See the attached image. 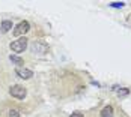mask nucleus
Masks as SVG:
<instances>
[{"label":"nucleus","instance_id":"obj_1","mask_svg":"<svg viewBox=\"0 0 131 117\" xmlns=\"http://www.w3.org/2000/svg\"><path fill=\"white\" fill-rule=\"evenodd\" d=\"M9 48H11L14 53H23L27 48V39L23 36V38H18L17 41H12V42L9 44Z\"/></svg>","mask_w":131,"mask_h":117},{"label":"nucleus","instance_id":"obj_2","mask_svg":"<svg viewBox=\"0 0 131 117\" xmlns=\"http://www.w3.org/2000/svg\"><path fill=\"white\" fill-rule=\"evenodd\" d=\"M9 95H11L12 98H17V99H24L26 95H27V90L23 86L15 84V86H12V87L9 89Z\"/></svg>","mask_w":131,"mask_h":117},{"label":"nucleus","instance_id":"obj_3","mask_svg":"<svg viewBox=\"0 0 131 117\" xmlns=\"http://www.w3.org/2000/svg\"><path fill=\"white\" fill-rule=\"evenodd\" d=\"M29 30H30V24L27 21H21V23H18L15 26L12 33H14V36H17V38H23V35H26Z\"/></svg>","mask_w":131,"mask_h":117},{"label":"nucleus","instance_id":"obj_4","mask_svg":"<svg viewBox=\"0 0 131 117\" xmlns=\"http://www.w3.org/2000/svg\"><path fill=\"white\" fill-rule=\"evenodd\" d=\"M30 48H32V51L35 54H45V53H48V45L44 41H35Z\"/></svg>","mask_w":131,"mask_h":117},{"label":"nucleus","instance_id":"obj_5","mask_svg":"<svg viewBox=\"0 0 131 117\" xmlns=\"http://www.w3.org/2000/svg\"><path fill=\"white\" fill-rule=\"evenodd\" d=\"M15 74L20 78H23V80H29V78L33 77V72H32L30 69L23 68V66H17V68H15Z\"/></svg>","mask_w":131,"mask_h":117},{"label":"nucleus","instance_id":"obj_6","mask_svg":"<svg viewBox=\"0 0 131 117\" xmlns=\"http://www.w3.org/2000/svg\"><path fill=\"white\" fill-rule=\"evenodd\" d=\"M113 114H115L113 107H112V105H107V107L103 108V111H101V114H100V116H101V117H113Z\"/></svg>","mask_w":131,"mask_h":117},{"label":"nucleus","instance_id":"obj_7","mask_svg":"<svg viewBox=\"0 0 131 117\" xmlns=\"http://www.w3.org/2000/svg\"><path fill=\"white\" fill-rule=\"evenodd\" d=\"M11 29H12V21H9V20H5V21H2V26H0L2 33H8Z\"/></svg>","mask_w":131,"mask_h":117},{"label":"nucleus","instance_id":"obj_8","mask_svg":"<svg viewBox=\"0 0 131 117\" xmlns=\"http://www.w3.org/2000/svg\"><path fill=\"white\" fill-rule=\"evenodd\" d=\"M9 60H11L12 63H15V65H18V66H21L23 63H24V60H23L21 57H18V56H12V54L9 56Z\"/></svg>","mask_w":131,"mask_h":117},{"label":"nucleus","instance_id":"obj_9","mask_svg":"<svg viewBox=\"0 0 131 117\" xmlns=\"http://www.w3.org/2000/svg\"><path fill=\"white\" fill-rule=\"evenodd\" d=\"M113 90H116V92H118V95H119V96H127V95L130 93V90H128V89H119V87H115Z\"/></svg>","mask_w":131,"mask_h":117},{"label":"nucleus","instance_id":"obj_10","mask_svg":"<svg viewBox=\"0 0 131 117\" xmlns=\"http://www.w3.org/2000/svg\"><path fill=\"white\" fill-rule=\"evenodd\" d=\"M108 6H110V8H116V9H118V8H124V6H125V3H124V2H112V3H108Z\"/></svg>","mask_w":131,"mask_h":117},{"label":"nucleus","instance_id":"obj_11","mask_svg":"<svg viewBox=\"0 0 131 117\" xmlns=\"http://www.w3.org/2000/svg\"><path fill=\"white\" fill-rule=\"evenodd\" d=\"M9 116H11V117H18V116H20V113H18V110H9Z\"/></svg>","mask_w":131,"mask_h":117},{"label":"nucleus","instance_id":"obj_12","mask_svg":"<svg viewBox=\"0 0 131 117\" xmlns=\"http://www.w3.org/2000/svg\"><path fill=\"white\" fill-rule=\"evenodd\" d=\"M68 117H84V116H83L81 113H72L71 116H68Z\"/></svg>","mask_w":131,"mask_h":117}]
</instances>
